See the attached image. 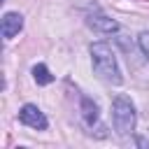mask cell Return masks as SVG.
Segmentation results:
<instances>
[{
  "instance_id": "obj_1",
  "label": "cell",
  "mask_w": 149,
  "mask_h": 149,
  "mask_svg": "<svg viewBox=\"0 0 149 149\" xmlns=\"http://www.w3.org/2000/svg\"><path fill=\"white\" fill-rule=\"evenodd\" d=\"M91 63H93V72L107 81V84H121L123 81V74H121V68L116 63V56L112 51V47L107 42H93L91 44Z\"/></svg>"
},
{
  "instance_id": "obj_2",
  "label": "cell",
  "mask_w": 149,
  "mask_h": 149,
  "mask_svg": "<svg viewBox=\"0 0 149 149\" xmlns=\"http://www.w3.org/2000/svg\"><path fill=\"white\" fill-rule=\"evenodd\" d=\"M112 121H114V130L121 137L133 135L135 123H137V114H135L133 102L126 95H116L114 98V102H112Z\"/></svg>"
},
{
  "instance_id": "obj_3",
  "label": "cell",
  "mask_w": 149,
  "mask_h": 149,
  "mask_svg": "<svg viewBox=\"0 0 149 149\" xmlns=\"http://www.w3.org/2000/svg\"><path fill=\"white\" fill-rule=\"evenodd\" d=\"M19 121L26 123V126H30V128H35V130H47V126H49V121L42 114V109L37 105H30V102L19 109Z\"/></svg>"
},
{
  "instance_id": "obj_4",
  "label": "cell",
  "mask_w": 149,
  "mask_h": 149,
  "mask_svg": "<svg viewBox=\"0 0 149 149\" xmlns=\"http://www.w3.org/2000/svg\"><path fill=\"white\" fill-rule=\"evenodd\" d=\"M86 23H88V28H93V30H98V33H105V35H112V33L119 30V23H116L114 19H109L107 14H102L100 9H93V12L86 16Z\"/></svg>"
},
{
  "instance_id": "obj_5",
  "label": "cell",
  "mask_w": 149,
  "mask_h": 149,
  "mask_svg": "<svg viewBox=\"0 0 149 149\" xmlns=\"http://www.w3.org/2000/svg\"><path fill=\"white\" fill-rule=\"evenodd\" d=\"M23 28V16L19 12H7L2 16V23H0V33L5 40H12L14 35H19Z\"/></svg>"
},
{
  "instance_id": "obj_6",
  "label": "cell",
  "mask_w": 149,
  "mask_h": 149,
  "mask_svg": "<svg viewBox=\"0 0 149 149\" xmlns=\"http://www.w3.org/2000/svg\"><path fill=\"white\" fill-rule=\"evenodd\" d=\"M81 116H84V123L91 126V128L98 121V105L91 98H86V95H81Z\"/></svg>"
},
{
  "instance_id": "obj_7",
  "label": "cell",
  "mask_w": 149,
  "mask_h": 149,
  "mask_svg": "<svg viewBox=\"0 0 149 149\" xmlns=\"http://www.w3.org/2000/svg\"><path fill=\"white\" fill-rule=\"evenodd\" d=\"M33 79H35L40 86H47V84L54 81V74L49 72V68H47L44 63H37V65H33Z\"/></svg>"
},
{
  "instance_id": "obj_8",
  "label": "cell",
  "mask_w": 149,
  "mask_h": 149,
  "mask_svg": "<svg viewBox=\"0 0 149 149\" xmlns=\"http://www.w3.org/2000/svg\"><path fill=\"white\" fill-rule=\"evenodd\" d=\"M137 44H140L142 54H144V56H147V61H149V30L140 33V37H137Z\"/></svg>"
},
{
  "instance_id": "obj_9",
  "label": "cell",
  "mask_w": 149,
  "mask_h": 149,
  "mask_svg": "<svg viewBox=\"0 0 149 149\" xmlns=\"http://www.w3.org/2000/svg\"><path fill=\"white\" fill-rule=\"evenodd\" d=\"M135 142H137V147H147V149H149V140H144V137H137Z\"/></svg>"
}]
</instances>
